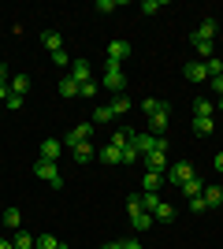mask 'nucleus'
I'll return each mask as SVG.
<instances>
[{"label":"nucleus","instance_id":"f257e3e1","mask_svg":"<svg viewBox=\"0 0 223 249\" xmlns=\"http://www.w3.org/2000/svg\"><path fill=\"white\" fill-rule=\"evenodd\" d=\"M127 212H130V227L138 231V234H145V231L156 223V219H153L145 208H141V194H130V197H127Z\"/></svg>","mask_w":223,"mask_h":249},{"label":"nucleus","instance_id":"f03ea898","mask_svg":"<svg viewBox=\"0 0 223 249\" xmlns=\"http://www.w3.org/2000/svg\"><path fill=\"white\" fill-rule=\"evenodd\" d=\"M34 175L41 178V182H49L52 190H60V186H64V175H60L56 160H37V164H34Z\"/></svg>","mask_w":223,"mask_h":249},{"label":"nucleus","instance_id":"7ed1b4c3","mask_svg":"<svg viewBox=\"0 0 223 249\" xmlns=\"http://www.w3.org/2000/svg\"><path fill=\"white\" fill-rule=\"evenodd\" d=\"M101 86L112 89V93H123V86H127V74H123V63H108L104 74H101Z\"/></svg>","mask_w":223,"mask_h":249},{"label":"nucleus","instance_id":"20e7f679","mask_svg":"<svg viewBox=\"0 0 223 249\" xmlns=\"http://www.w3.org/2000/svg\"><path fill=\"white\" fill-rule=\"evenodd\" d=\"M193 175H197V171H193V164H186V160H179V164H171L168 171H164V178H168L171 186H186Z\"/></svg>","mask_w":223,"mask_h":249},{"label":"nucleus","instance_id":"39448f33","mask_svg":"<svg viewBox=\"0 0 223 249\" xmlns=\"http://www.w3.org/2000/svg\"><path fill=\"white\" fill-rule=\"evenodd\" d=\"M141 164H145V171H160L164 175L168 171V142H160L149 156H141Z\"/></svg>","mask_w":223,"mask_h":249},{"label":"nucleus","instance_id":"423d86ee","mask_svg":"<svg viewBox=\"0 0 223 249\" xmlns=\"http://www.w3.org/2000/svg\"><path fill=\"white\" fill-rule=\"evenodd\" d=\"M89 134H93V123H78L74 130L64 134V149H78L82 142H89Z\"/></svg>","mask_w":223,"mask_h":249},{"label":"nucleus","instance_id":"0eeeda50","mask_svg":"<svg viewBox=\"0 0 223 249\" xmlns=\"http://www.w3.org/2000/svg\"><path fill=\"white\" fill-rule=\"evenodd\" d=\"M160 142H164V138H153V134H145V130H134V138H130V145L138 149V156H149Z\"/></svg>","mask_w":223,"mask_h":249},{"label":"nucleus","instance_id":"6e6552de","mask_svg":"<svg viewBox=\"0 0 223 249\" xmlns=\"http://www.w3.org/2000/svg\"><path fill=\"white\" fill-rule=\"evenodd\" d=\"M182 78H186V82H208V67H205L201 60H190L182 67Z\"/></svg>","mask_w":223,"mask_h":249},{"label":"nucleus","instance_id":"1a4fd4ad","mask_svg":"<svg viewBox=\"0 0 223 249\" xmlns=\"http://www.w3.org/2000/svg\"><path fill=\"white\" fill-rule=\"evenodd\" d=\"M67 74H71L74 82L82 86V82H89V74H93V67H89V60H71V67H67Z\"/></svg>","mask_w":223,"mask_h":249},{"label":"nucleus","instance_id":"9d476101","mask_svg":"<svg viewBox=\"0 0 223 249\" xmlns=\"http://www.w3.org/2000/svg\"><path fill=\"white\" fill-rule=\"evenodd\" d=\"M168 123H171V108H168V112H156V115H149V130H153V138H164Z\"/></svg>","mask_w":223,"mask_h":249},{"label":"nucleus","instance_id":"9b49d317","mask_svg":"<svg viewBox=\"0 0 223 249\" xmlns=\"http://www.w3.org/2000/svg\"><path fill=\"white\" fill-rule=\"evenodd\" d=\"M130 56V41H108V63H123Z\"/></svg>","mask_w":223,"mask_h":249},{"label":"nucleus","instance_id":"f8f14e48","mask_svg":"<svg viewBox=\"0 0 223 249\" xmlns=\"http://www.w3.org/2000/svg\"><path fill=\"white\" fill-rule=\"evenodd\" d=\"M134 130H138V126H119V130H112V142H108V145H116L119 153H123V149L130 145V138H134Z\"/></svg>","mask_w":223,"mask_h":249},{"label":"nucleus","instance_id":"ddd939ff","mask_svg":"<svg viewBox=\"0 0 223 249\" xmlns=\"http://www.w3.org/2000/svg\"><path fill=\"white\" fill-rule=\"evenodd\" d=\"M8 86H11V93H15V97H26V93H30V74H11Z\"/></svg>","mask_w":223,"mask_h":249},{"label":"nucleus","instance_id":"4468645a","mask_svg":"<svg viewBox=\"0 0 223 249\" xmlns=\"http://www.w3.org/2000/svg\"><path fill=\"white\" fill-rule=\"evenodd\" d=\"M201 197H205V208H220L223 205V186H205Z\"/></svg>","mask_w":223,"mask_h":249},{"label":"nucleus","instance_id":"2eb2a0df","mask_svg":"<svg viewBox=\"0 0 223 249\" xmlns=\"http://www.w3.org/2000/svg\"><path fill=\"white\" fill-rule=\"evenodd\" d=\"M160 186H164V175H160V171H145V178H141V194H156Z\"/></svg>","mask_w":223,"mask_h":249},{"label":"nucleus","instance_id":"dca6fc26","mask_svg":"<svg viewBox=\"0 0 223 249\" xmlns=\"http://www.w3.org/2000/svg\"><path fill=\"white\" fill-rule=\"evenodd\" d=\"M60 153H64V142H56V138H45L41 142V160H56Z\"/></svg>","mask_w":223,"mask_h":249},{"label":"nucleus","instance_id":"f3484780","mask_svg":"<svg viewBox=\"0 0 223 249\" xmlns=\"http://www.w3.org/2000/svg\"><path fill=\"white\" fill-rule=\"evenodd\" d=\"M0 223H4V227H11V231H22V212H19V208H4Z\"/></svg>","mask_w":223,"mask_h":249},{"label":"nucleus","instance_id":"a211bd4d","mask_svg":"<svg viewBox=\"0 0 223 249\" xmlns=\"http://www.w3.org/2000/svg\"><path fill=\"white\" fill-rule=\"evenodd\" d=\"M212 112H216L212 101H201V97L193 101V119H212Z\"/></svg>","mask_w":223,"mask_h":249},{"label":"nucleus","instance_id":"6ab92c4d","mask_svg":"<svg viewBox=\"0 0 223 249\" xmlns=\"http://www.w3.org/2000/svg\"><path fill=\"white\" fill-rule=\"evenodd\" d=\"M216 30H220V26H216V19H201V26L193 30V37H205V41H212Z\"/></svg>","mask_w":223,"mask_h":249},{"label":"nucleus","instance_id":"aec40b11","mask_svg":"<svg viewBox=\"0 0 223 249\" xmlns=\"http://www.w3.org/2000/svg\"><path fill=\"white\" fill-rule=\"evenodd\" d=\"M41 45H45L49 52H60V49H64V37H60L56 30H45V34H41Z\"/></svg>","mask_w":223,"mask_h":249},{"label":"nucleus","instance_id":"412c9836","mask_svg":"<svg viewBox=\"0 0 223 249\" xmlns=\"http://www.w3.org/2000/svg\"><path fill=\"white\" fill-rule=\"evenodd\" d=\"M15 249H37V234H30V231H15Z\"/></svg>","mask_w":223,"mask_h":249},{"label":"nucleus","instance_id":"4be33fe9","mask_svg":"<svg viewBox=\"0 0 223 249\" xmlns=\"http://www.w3.org/2000/svg\"><path fill=\"white\" fill-rule=\"evenodd\" d=\"M190 45H193L197 52H201V63H208V60H212V41H205V37H193V34H190Z\"/></svg>","mask_w":223,"mask_h":249},{"label":"nucleus","instance_id":"5701e85b","mask_svg":"<svg viewBox=\"0 0 223 249\" xmlns=\"http://www.w3.org/2000/svg\"><path fill=\"white\" fill-rule=\"evenodd\" d=\"M171 104L168 101H156V97H149V101H141V112L145 115H156V112H168Z\"/></svg>","mask_w":223,"mask_h":249},{"label":"nucleus","instance_id":"b1692460","mask_svg":"<svg viewBox=\"0 0 223 249\" xmlns=\"http://www.w3.org/2000/svg\"><path fill=\"white\" fill-rule=\"evenodd\" d=\"M60 97H67V101H71V97H78V82H74L71 74H64V78H60Z\"/></svg>","mask_w":223,"mask_h":249},{"label":"nucleus","instance_id":"393cba45","mask_svg":"<svg viewBox=\"0 0 223 249\" xmlns=\"http://www.w3.org/2000/svg\"><path fill=\"white\" fill-rule=\"evenodd\" d=\"M193 134H197V138L216 134V123H212V119H193Z\"/></svg>","mask_w":223,"mask_h":249},{"label":"nucleus","instance_id":"a878e982","mask_svg":"<svg viewBox=\"0 0 223 249\" xmlns=\"http://www.w3.org/2000/svg\"><path fill=\"white\" fill-rule=\"evenodd\" d=\"M71 153H74V160H78V164H89V160H93V145H89V142H82V145L71 149Z\"/></svg>","mask_w":223,"mask_h":249},{"label":"nucleus","instance_id":"bb28decb","mask_svg":"<svg viewBox=\"0 0 223 249\" xmlns=\"http://www.w3.org/2000/svg\"><path fill=\"white\" fill-rule=\"evenodd\" d=\"M101 160H104V164H123V153H119L116 145H104L101 149Z\"/></svg>","mask_w":223,"mask_h":249},{"label":"nucleus","instance_id":"cd10ccee","mask_svg":"<svg viewBox=\"0 0 223 249\" xmlns=\"http://www.w3.org/2000/svg\"><path fill=\"white\" fill-rule=\"evenodd\" d=\"M179 190H182V194H186V197H201V190H205V186H201V178L193 175L190 182H186V186H179Z\"/></svg>","mask_w":223,"mask_h":249},{"label":"nucleus","instance_id":"c85d7f7f","mask_svg":"<svg viewBox=\"0 0 223 249\" xmlns=\"http://www.w3.org/2000/svg\"><path fill=\"white\" fill-rule=\"evenodd\" d=\"M130 104H134V101H127V97L119 93V97H116V101L108 104V108H112V115H123V112H130Z\"/></svg>","mask_w":223,"mask_h":249},{"label":"nucleus","instance_id":"c756f323","mask_svg":"<svg viewBox=\"0 0 223 249\" xmlns=\"http://www.w3.org/2000/svg\"><path fill=\"white\" fill-rule=\"evenodd\" d=\"M141 208H145L149 216H153V212L160 208V194H141Z\"/></svg>","mask_w":223,"mask_h":249},{"label":"nucleus","instance_id":"7c9ffc66","mask_svg":"<svg viewBox=\"0 0 223 249\" xmlns=\"http://www.w3.org/2000/svg\"><path fill=\"white\" fill-rule=\"evenodd\" d=\"M97 89H101V86H97L93 78H89V82H82V86H78V97H86V101H93V97H97Z\"/></svg>","mask_w":223,"mask_h":249},{"label":"nucleus","instance_id":"2f4dec72","mask_svg":"<svg viewBox=\"0 0 223 249\" xmlns=\"http://www.w3.org/2000/svg\"><path fill=\"white\" fill-rule=\"evenodd\" d=\"M153 219H164V223H171V219H175V208L160 201V208H156V212H153Z\"/></svg>","mask_w":223,"mask_h":249},{"label":"nucleus","instance_id":"473e14b6","mask_svg":"<svg viewBox=\"0 0 223 249\" xmlns=\"http://www.w3.org/2000/svg\"><path fill=\"white\" fill-rule=\"evenodd\" d=\"M112 119H116V115H112V108H108V104H101V108L93 112V123H112Z\"/></svg>","mask_w":223,"mask_h":249},{"label":"nucleus","instance_id":"72a5a7b5","mask_svg":"<svg viewBox=\"0 0 223 249\" xmlns=\"http://www.w3.org/2000/svg\"><path fill=\"white\" fill-rule=\"evenodd\" d=\"M205 67H208V78H220V74H223V60H220V56H212Z\"/></svg>","mask_w":223,"mask_h":249},{"label":"nucleus","instance_id":"f704fd0d","mask_svg":"<svg viewBox=\"0 0 223 249\" xmlns=\"http://www.w3.org/2000/svg\"><path fill=\"white\" fill-rule=\"evenodd\" d=\"M37 249H60V238H52V234H37Z\"/></svg>","mask_w":223,"mask_h":249},{"label":"nucleus","instance_id":"c9c22d12","mask_svg":"<svg viewBox=\"0 0 223 249\" xmlns=\"http://www.w3.org/2000/svg\"><path fill=\"white\" fill-rule=\"evenodd\" d=\"M160 8H164V0H145V4H141V15H156Z\"/></svg>","mask_w":223,"mask_h":249},{"label":"nucleus","instance_id":"e433bc0d","mask_svg":"<svg viewBox=\"0 0 223 249\" xmlns=\"http://www.w3.org/2000/svg\"><path fill=\"white\" fill-rule=\"evenodd\" d=\"M138 160H141V156H138V149H134V145L123 149V164H138Z\"/></svg>","mask_w":223,"mask_h":249},{"label":"nucleus","instance_id":"4c0bfd02","mask_svg":"<svg viewBox=\"0 0 223 249\" xmlns=\"http://www.w3.org/2000/svg\"><path fill=\"white\" fill-rule=\"evenodd\" d=\"M52 63H56V67H71V60H67V52H64V49L52 52Z\"/></svg>","mask_w":223,"mask_h":249},{"label":"nucleus","instance_id":"58836bf2","mask_svg":"<svg viewBox=\"0 0 223 249\" xmlns=\"http://www.w3.org/2000/svg\"><path fill=\"white\" fill-rule=\"evenodd\" d=\"M119 0H97V11H116Z\"/></svg>","mask_w":223,"mask_h":249},{"label":"nucleus","instance_id":"ea45409f","mask_svg":"<svg viewBox=\"0 0 223 249\" xmlns=\"http://www.w3.org/2000/svg\"><path fill=\"white\" fill-rule=\"evenodd\" d=\"M8 108H11V112H19V108H22V97L11 93V97H8Z\"/></svg>","mask_w":223,"mask_h":249},{"label":"nucleus","instance_id":"a19ab883","mask_svg":"<svg viewBox=\"0 0 223 249\" xmlns=\"http://www.w3.org/2000/svg\"><path fill=\"white\" fill-rule=\"evenodd\" d=\"M190 208L193 212H205V197H190Z\"/></svg>","mask_w":223,"mask_h":249},{"label":"nucleus","instance_id":"79ce46f5","mask_svg":"<svg viewBox=\"0 0 223 249\" xmlns=\"http://www.w3.org/2000/svg\"><path fill=\"white\" fill-rule=\"evenodd\" d=\"M8 97H11V86H8V82H0V101L8 104Z\"/></svg>","mask_w":223,"mask_h":249},{"label":"nucleus","instance_id":"37998d69","mask_svg":"<svg viewBox=\"0 0 223 249\" xmlns=\"http://www.w3.org/2000/svg\"><path fill=\"white\" fill-rule=\"evenodd\" d=\"M208 82H212V89H216V93H223V74H220V78H208Z\"/></svg>","mask_w":223,"mask_h":249},{"label":"nucleus","instance_id":"c03bdc74","mask_svg":"<svg viewBox=\"0 0 223 249\" xmlns=\"http://www.w3.org/2000/svg\"><path fill=\"white\" fill-rule=\"evenodd\" d=\"M212 167H216V171H220V175H223V153H216V160H212Z\"/></svg>","mask_w":223,"mask_h":249},{"label":"nucleus","instance_id":"a18cd8bd","mask_svg":"<svg viewBox=\"0 0 223 249\" xmlns=\"http://www.w3.org/2000/svg\"><path fill=\"white\" fill-rule=\"evenodd\" d=\"M123 249H141V242L138 238H127V242H123Z\"/></svg>","mask_w":223,"mask_h":249},{"label":"nucleus","instance_id":"49530a36","mask_svg":"<svg viewBox=\"0 0 223 249\" xmlns=\"http://www.w3.org/2000/svg\"><path fill=\"white\" fill-rule=\"evenodd\" d=\"M0 249H15V242H8V238H0Z\"/></svg>","mask_w":223,"mask_h":249},{"label":"nucleus","instance_id":"de8ad7c7","mask_svg":"<svg viewBox=\"0 0 223 249\" xmlns=\"http://www.w3.org/2000/svg\"><path fill=\"white\" fill-rule=\"evenodd\" d=\"M101 249H123V242H108V246H101Z\"/></svg>","mask_w":223,"mask_h":249},{"label":"nucleus","instance_id":"09e8293b","mask_svg":"<svg viewBox=\"0 0 223 249\" xmlns=\"http://www.w3.org/2000/svg\"><path fill=\"white\" fill-rule=\"evenodd\" d=\"M0 82H8V67L4 63H0Z\"/></svg>","mask_w":223,"mask_h":249},{"label":"nucleus","instance_id":"8fccbe9b","mask_svg":"<svg viewBox=\"0 0 223 249\" xmlns=\"http://www.w3.org/2000/svg\"><path fill=\"white\" fill-rule=\"evenodd\" d=\"M216 108H220V112H223V97H220V104H216Z\"/></svg>","mask_w":223,"mask_h":249}]
</instances>
